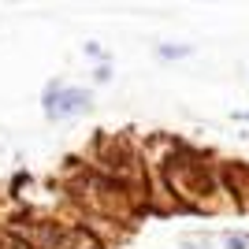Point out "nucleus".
<instances>
[{
  "instance_id": "nucleus-1",
  "label": "nucleus",
  "mask_w": 249,
  "mask_h": 249,
  "mask_svg": "<svg viewBox=\"0 0 249 249\" xmlns=\"http://www.w3.org/2000/svg\"><path fill=\"white\" fill-rule=\"evenodd\" d=\"M86 104H89V97H86L82 89H63V93H60V108H56V112L71 115V112H78V108H86Z\"/></svg>"
}]
</instances>
